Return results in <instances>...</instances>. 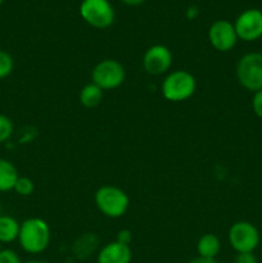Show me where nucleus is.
I'll list each match as a JSON object with an SVG mask.
<instances>
[{
    "instance_id": "1",
    "label": "nucleus",
    "mask_w": 262,
    "mask_h": 263,
    "mask_svg": "<svg viewBox=\"0 0 262 263\" xmlns=\"http://www.w3.org/2000/svg\"><path fill=\"white\" fill-rule=\"evenodd\" d=\"M50 228L44 220L31 217L21 223L20 241L21 248L30 254L43 253L50 244Z\"/></svg>"
},
{
    "instance_id": "2",
    "label": "nucleus",
    "mask_w": 262,
    "mask_h": 263,
    "mask_svg": "<svg viewBox=\"0 0 262 263\" xmlns=\"http://www.w3.org/2000/svg\"><path fill=\"white\" fill-rule=\"evenodd\" d=\"M95 204L104 216L109 218H118L127 212L130 199L120 187L104 185L95 193Z\"/></svg>"
},
{
    "instance_id": "3",
    "label": "nucleus",
    "mask_w": 262,
    "mask_h": 263,
    "mask_svg": "<svg viewBox=\"0 0 262 263\" xmlns=\"http://www.w3.org/2000/svg\"><path fill=\"white\" fill-rule=\"evenodd\" d=\"M195 89H197L195 77L184 69L171 72L162 82V95L169 102H184L193 97Z\"/></svg>"
},
{
    "instance_id": "4",
    "label": "nucleus",
    "mask_w": 262,
    "mask_h": 263,
    "mask_svg": "<svg viewBox=\"0 0 262 263\" xmlns=\"http://www.w3.org/2000/svg\"><path fill=\"white\" fill-rule=\"evenodd\" d=\"M236 79L248 91L262 90V53L244 54L236 64Z\"/></svg>"
},
{
    "instance_id": "5",
    "label": "nucleus",
    "mask_w": 262,
    "mask_h": 263,
    "mask_svg": "<svg viewBox=\"0 0 262 263\" xmlns=\"http://www.w3.org/2000/svg\"><path fill=\"white\" fill-rule=\"evenodd\" d=\"M229 243L236 253H253L261 236L256 226L248 221H238L229 229Z\"/></svg>"
},
{
    "instance_id": "6",
    "label": "nucleus",
    "mask_w": 262,
    "mask_h": 263,
    "mask_svg": "<svg viewBox=\"0 0 262 263\" xmlns=\"http://www.w3.org/2000/svg\"><path fill=\"white\" fill-rule=\"evenodd\" d=\"M125 68L116 59H103L92 68L91 79L102 90H112L125 81Z\"/></svg>"
},
{
    "instance_id": "7",
    "label": "nucleus",
    "mask_w": 262,
    "mask_h": 263,
    "mask_svg": "<svg viewBox=\"0 0 262 263\" xmlns=\"http://www.w3.org/2000/svg\"><path fill=\"white\" fill-rule=\"evenodd\" d=\"M80 14L86 23L95 28H108L115 22V10L108 0H84Z\"/></svg>"
},
{
    "instance_id": "8",
    "label": "nucleus",
    "mask_w": 262,
    "mask_h": 263,
    "mask_svg": "<svg viewBox=\"0 0 262 263\" xmlns=\"http://www.w3.org/2000/svg\"><path fill=\"white\" fill-rule=\"evenodd\" d=\"M236 35L240 40L252 43L262 37V10L252 8L239 14L235 23Z\"/></svg>"
},
{
    "instance_id": "9",
    "label": "nucleus",
    "mask_w": 262,
    "mask_h": 263,
    "mask_svg": "<svg viewBox=\"0 0 262 263\" xmlns=\"http://www.w3.org/2000/svg\"><path fill=\"white\" fill-rule=\"evenodd\" d=\"M208 40L218 51H230L238 41L235 27L226 20H218L211 25L208 30Z\"/></svg>"
},
{
    "instance_id": "10",
    "label": "nucleus",
    "mask_w": 262,
    "mask_h": 263,
    "mask_svg": "<svg viewBox=\"0 0 262 263\" xmlns=\"http://www.w3.org/2000/svg\"><path fill=\"white\" fill-rule=\"evenodd\" d=\"M172 64V53L167 46L153 45L145 51L143 58V67L149 74L164 73Z\"/></svg>"
},
{
    "instance_id": "11",
    "label": "nucleus",
    "mask_w": 262,
    "mask_h": 263,
    "mask_svg": "<svg viewBox=\"0 0 262 263\" xmlns=\"http://www.w3.org/2000/svg\"><path fill=\"white\" fill-rule=\"evenodd\" d=\"M133 252L130 246L112 241L100 249L98 254V263H131Z\"/></svg>"
},
{
    "instance_id": "12",
    "label": "nucleus",
    "mask_w": 262,
    "mask_h": 263,
    "mask_svg": "<svg viewBox=\"0 0 262 263\" xmlns=\"http://www.w3.org/2000/svg\"><path fill=\"white\" fill-rule=\"evenodd\" d=\"M220 240L213 234H204L200 236L197 243L198 257H203V258H216L220 253Z\"/></svg>"
},
{
    "instance_id": "13",
    "label": "nucleus",
    "mask_w": 262,
    "mask_h": 263,
    "mask_svg": "<svg viewBox=\"0 0 262 263\" xmlns=\"http://www.w3.org/2000/svg\"><path fill=\"white\" fill-rule=\"evenodd\" d=\"M18 171L10 161L0 158V192H9L14 189L18 180Z\"/></svg>"
},
{
    "instance_id": "14",
    "label": "nucleus",
    "mask_w": 262,
    "mask_h": 263,
    "mask_svg": "<svg viewBox=\"0 0 262 263\" xmlns=\"http://www.w3.org/2000/svg\"><path fill=\"white\" fill-rule=\"evenodd\" d=\"M21 223L14 217L8 215H0V244L12 243L17 240L20 235Z\"/></svg>"
},
{
    "instance_id": "15",
    "label": "nucleus",
    "mask_w": 262,
    "mask_h": 263,
    "mask_svg": "<svg viewBox=\"0 0 262 263\" xmlns=\"http://www.w3.org/2000/svg\"><path fill=\"white\" fill-rule=\"evenodd\" d=\"M98 246V238L94 234H84L73 244V253L77 258H86L94 253Z\"/></svg>"
},
{
    "instance_id": "16",
    "label": "nucleus",
    "mask_w": 262,
    "mask_h": 263,
    "mask_svg": "<svg viewBox=\"0 0 262 263\" xmlns=\"http://www.w3.org/2000/svg\"><path fill=\"white\" fill-rule=\"evenodd\" d=\"M103 99V90L91 82L85 85L80 91V103L85 108H95L100 104Z\"/></svg>"
},
{
    "instance_id": "17",
    "label": "nucleus",
    "mask_w": 262,
    "mask_h": 263,
    "mask_svg": "<svg viewBox=\"0 0 262 263\" xmlns=\"http://www.w3.org/2000/svg\"><path fill=\"white\" fill-rule=\"evenodd\" d=\"M14 190L15 193H17L18 195H21V197H28V195H31L33 193V190H35V184H33V181L31 179H28V177H18L17 182H15L14 185Z\"/></svg>"
},
{
    "instance_id": "18",
    "label": "nucleus",
    "mask_w": 262,
    "mask_h": 263,
    "mask_svg": "<svg viewBox=\"0 0 262 263\" xmlns=\"http://www.w3.org/2000/svg\"><path fill=\"white\" fill-rule=\"evenodd\" d=\"M14 67L12 55L4 50H0V79H5L9 76Z\"/></svg>"
},
{
    "instance_id": "19",
    "label": "nucleus",
    "mask_w": 262,
    "mask_h": 263,
    "mask_svg": "<svg viewBox=\"0 0 262 263\" xmlns=\"http://www.w3.org/2000/svg\"><path fill=\"white\" fill-rule=\"evenodd\" d=\"M13 130H14V125L12 120L7 116L0 115V144L7 141L12 136Z\"/></svg>"
},
{
    "instance_id": "20",
    "label": "nucleus",
    "mask_w": 262,
    "mask_h": 263,
    "mask_svg": "<svg viewBox=\"0 0 262 263\" xmlns=\"http://www.w3.org/2000/svg\"><path fill=\"white\" fill-rule=\"evenodd\" d=\"M0 263H22L20 256L12 249H0Z\"/></svg>"
},
{
    "instance_id": "21",
    "label": "nucleus",
    "mask_w": 262,
    "mask_h": 263,
    "mask_svg": "<svg viewBox=\"0 0 262 263\" xmlns=\"http://www.w3.org/2000/svg\"><path fill=\"white\" fill-rule=\"evenodd\" d=\"M252 108H253L254 115L262 120V90L254 92L252 98Z\"/></svg>"
},
{
    "instance_id": "22",
    "label": "nucleus",
    "mask_w": 262,
    "mask_h": 263,
    "mask_svg": "<svg viewBox=\"0 0 262 263\" xmlns=\"http://www.w3.org/2000/svg\"><path fill=\"white\" fill-rule=\"evenodd\" d=\"M234 263H258V261L253 253H238Z\"/></svg>"
},
{
    "instance_id": "23",
    "label": "nucleus",
    "mask_w": 262,
    "mask_h": 263,
    "mask_svg": "<svg viewBox=\"0 0 262 263\" xmlns=\"http://www.w3.org/2000/svg\"><path fill=\"white\" fill-rule=\"evenodd\" d=\"M131 240H133V234H131L130 230H126V229H123V230L118 231L117 241H120V243H122V244H126V246H130Z\"/></svg>"
},
{
    "instance_id": "24",
    "label": "nucleus",
    "mask_w": 262,
    "mask_h": 263,
    "mask_svg": "<svg viewBox=\"0 0 262 263\" xmlns=\"http://www.w3.org/2000/svg\"><path fill=\"white\" fill-rule=\"evenodd\" d=\"M189 263H218L216 258H203V257H197V258L192 259Z\"/></svg>"
},
{
    "instance_id": "25",
    "label": "nucleus",
    "mask_w": 262,
    "mask_h": 263,
    "mask_svg": "<svg viewBox=\"0 0 262 263\" xmlns=\"http://www.w3.org/2000/svg\"><path fill=\"white\" fill-rule=\"evenodd\" d=\"M122 3H125L126 5H131V7H136V5L143 4L145 0H121Z\"/></svg>"
},
{
    "instance_id": "26",
    "label": "nucleus",
    "mask_w": 262,
    "mask_h": 263,
    "mask_svg": "<svg viewBox=\"0 0 262 263\" xmlns=\"http://www.w3.org/2000/svg\"><path fill=\"white\" fill-rule=\"evenodd\" d=\"M27 263H46V262H43V261H28Z\"/></svg>"
},
{
    "instance_id": "27",
    "label": "nucleus",
    "mask_w": 262,
    "mask_h": 263,
    "mask_svg": "<svg viewBox=\"0 0 262 263\" xmlns=\"http://www.w3.org/2000/svg\"><path fill=\"white\" fill-rule=\"evenodd\" d=\"M0 215H2V204H0Z\"/></svg>"
},
{
    "instance_id": "28",
    "label": "nucleus",
    "mask_w": 262,
    "mask_h": 263,
    "mask_svg": "<svg viewBox=\"0 0 262 263\" xmlns=\"http://www.w3.org/2000/svg\"><path fill=\"white\" fill-rule=\"evenodd\" d=\"M3 2H4V0H0V5H2V4H3Z\"/></svg>"
}]
</instances>
